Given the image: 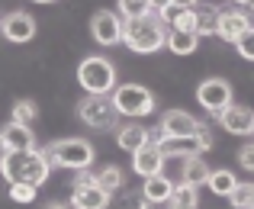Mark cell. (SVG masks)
Segmentation results:
<instances>
[{"instance_id": "1", "label": "cell", "mask_w": 254, "mask_h": 209, "mask_svg": "<svg viewBox=\"0 0 254 209\" xmlns=\"http://www.w3.org/2000/svg\"><path fill=\"white\" fill-rule=\"evenodd\" d=\"M0 171L10 184H29V187H39L45 184L52 164L45 158V151H36V148H26V151H6L0 158Z\"/></svg>"}, {"instance_id": "2", "label": "cell", "mask_w": 254, "mask_h": 209, "mask_svg": "<svg viewBox=\"0 0 254 209\" xmlns=\"http://www.w3.org/2000/svg\"><path fill=\"white\" fill-rule=\"evenodd\" d=\"M123 42L132 52L148 55V52H158L168 42V32H164V23L158 19V13H148V16H138V19H126L123 23Z\"/></svg>"}, {"instance_id": "3", "label": "cell", "mask_w": 254, "mask_h": 209, "mask_svg": "<svg viewBox=\"0 0 254 209\" xmlns=\"http://www.w3.org/2000/svg\"><path fill=\"white\" fill-rule=\"evenodd\" d=\"M45 158H49L52 167L84 171V167L93 164V148H90V141H84V139H62V141H52V145L45 148Z\"/></svg>"}, {"instance_id": "4", "label": "cell", "mask_w": 254, "mask_h": 209, "mask_svg": "<svg viewBox=\"0 0 254 209\" xmlns=\"http://www.w3.org/2000/svg\"><path fill=\"white\" fill-rule=\"evenodd\" d=\"M77 80H81V87L87 93L106 97V93L113 90V84H116V68H113L106 58L90 55V58H84V62L77 65Z\"/></svg>"}, {"instance_id": "5", "label": "cell", "mask_w": 254, "mask_h": 209, "mask_svg": "<svg viewBox=\"0 0 254 209\" xmlns=\"http://www.w3.org/2000/svg\"><path fill=\"white\" fill-rule=\"evenodd\" d=\"M113 106L123 116H148L155 110V97H151V90H145L138 84H126L113 93Z\"/></svg>"}, {"instance_id": "6", "label": "cell", "mask_w": 254, "mask_h": 209, "mask_svg": "<svg viewBox=\"0 0 254 209\" xmlns=\"http://www.w3.org/2000/svg\"><path fill=\"white\" fill-rule=\"evenodd\" d=\"M77 113H81V119L87 126H93V129H113V126H116V116H119L113 100L93 97V93H87L81 103H77Z\"/></svg>"}, {"instance_id": "7", "label": "cell", "mask_w": 254, "mask_h": 209, "mask_svg": "<svg viewBox=\"0 0 254 209\" xmlns=\"http://www.w3.org/2000/svg\"><path fill=\"white\" fill-rule=\"evenodd\" d=\"M196 100H199V106H206L209 113H216V116H219L225 106H232V87L225 84L222 77H209V80L199 84Z\"/></svg>"}, {"instance_id": "8", "label": "cell", "mask_w": 254, "mask_h": 209, "mask_svg": "<svg viewBox=\"0 0 254 209\" xmlns=\"http://www.w3.org/2000/svg\"><path fill=\"white\" fill-rule=\"evenodd\" d=\"M90 32L100 45H116V42H123V19L110 10H97L90 19Z\"/></svg>"}, {"instance_id": "9", "label": "cell", "mask_w": 254, "mask_h": 209, "mask_svg": "<svg viewBox=\"0 0 254 209\" xmlns=\"http://www.w3.org/2000/svg\"><path fill=\"white\" fill-rule=\"evenodd\" d=\"M158 132V129H155ZM151 145L158 148V151L164 154V158H177V154H184V158H199V151H203V145L196 141V136H184V139H164L161 132L158 136H151Z\"/></svg>"}, {"instance_id": "10", "label": "cell", "mask_w": 254, "mask_h": 209, "mask_svg": "<svg viewBox=\"0 0 254 209\" xmlns=\"http://www.w3.org/2000/svg\"><path fill=\"white\" fill-rule=\"evenodd\" d=\"M0 32H3L10 42H29L32 36H36V19L29 16V13H10V16H3V23H0Z\"/></svg>"}, {"instance_id": "11", "label": "cell", "mask_w": 254, "mask_h": 209, "mask_svg": "<svg viewBox=\"0 0 254 209\" xmlns=\"http://www.w3.org/2000/svg\"><path fill=\"white\" fill-rule=\"evenodd\" d=\"M196 119L190 116V113H184V110H168L164 113V119H161V136L164 139H184V136H193L196 132Z\"/></svg>"}, {"instance_id": "12", "label": "cell", "mask_w": 254, "mask_h": 209, "mask_svg": "<svg viewBox=\"0 0 254 209\" xmlns=\"http://www.w3.org/2000/svg\"><path fill=\"white\" fill-rule=\"evenodd\" d=\"M219 119H222V126L232 136H248V132H254V113L248 106H225L219 113Z\"/></svg>"}, {"instance_id": "13", "label": "cell", "mask_w": 254, "mask_h": 209, "mask_svg": "<svg viewBox=\"0 0 254 209\" xmlns=\"http://www.w3.org/2000/svg\"><path fill=\"white\" fill-rule=\"evenodd\" d=\"M251 29L248 16L245 13H219V23H216V36H222L225 42H238L245 32Z\"/></svg>"}, {"instance_id": "14", "label": "cell", "mask_w": 254, "mask_h": 209, "mask_svg": "<svg viewBox=\"0 0 254 209\" xmlns=\"http://www.w3.org/2000/svg\"><path fill=\"white\" fill-rule=\"evenodd\" d=\"M132 167H135V174H142V177H155L164 167V154L158 151L155 145H145L132 154Z\"/></svg>"}, {"instance_id": "15", "label": "cell", "mask_w": 254, "mask_h": 209, "mask_svg": "<svg viewBox=\"0 0 254 209\" xmlns=\"http://www.w3.org/2000/svg\"><path fill=\"white\" fill-rule=\"evenodd\" d=\"M110 206V193L103 187H77L71 193V209H106Z\"/></svg>"}, {"instance_id": "16", "label": "cell", "mask_w": 254, "mask_h": 209, "mask_svg": "<svg viewBox=\"0 0 254 209\" xmlns=\"http://www.w3.org/2000/svg\"><path fill=\"white\" fill-rule=\"evenodd\" d=\"M116 141H119V148L123 151H129V154H135L138 148H145V145H151V132L148 129H142V126H123V129L116 132Z\"/></svg>"}, {"instance_id": "17", "label": "cell", "mask_w": 254, "mask_h": 209, "mask_svg": "<svg viewBox=\"0 0 254 209\" xmlns=\"http://www.w3.org/2000/svg\"><path fill=\"white\" fill-rule=\"evenodd\" d=\"M0 139H3L6 151H26V148H32V132H29V126L10 123L3 132H0Z\"/></svg>"}, {"instance_id": "18", "label": "cell", "mask_w": 254, "mask_h": 209, "mask_svg": "<svg viewBox=\"0 0 254 209\" xmlns=\"http://www.w3.org/2000/svg\"><path fill=\"white\" fill-rule=\"evenodd\" d=\"M174 193V184L164 174H155V177H145V193L142 197L148 200V203H164V200H171Z\"/></svg>"}, {"instance_id": "19", "label": "cell", "mask_w": 254, "mask_h": 209, "mask_svg": "<svg viewBox=\"0 0 254 209\" xmlns=\"http://www.w3.org/2000/svg\"><path fill=\"white\" fill-rule=\"evenodd\" d=\"M196 42H199L196 32H184V29H171L168 32V45H171L174 55H190V52L196 49Z\"/></svg>"}, {"instance_id": "20", "label": "cell", "mask_w": 254, "mask_h": 209, "mask_svg": "<svg viewBox=\"0 0 254 209\" xmlns=\"http://www.w3.org/2000/svg\"><path fill=\"white\" fill-rule=\"evenodd\" d=\"M209 167H206V161L203 158H187V164H184V184H190V187H199V184H209Z\"/></svg>"}, {"instance_id": "21", "label": "cell", "mask_w": 254, "mask_h": 209, "mask_svg": "<svg viewBox=\"0 0 254 209\" xmlns=\"http://www.w3.org/2000/svg\"><path fill=\"white\" fill-rule=\"evenodd\" d=\"M171 209H196L199 206V197H196V187H190V184H180V187H174V193H171Z\"/></svg>"}, {"instance_id": "22", "label": "cell", "mask_w": 254, "mask_h": 209, "mask_svg": "<svg viewBox=\"0 0 254 209\" xmlns=\"http://www.w3.org/2000/svg\"><path fill=\"white\" fill-rule=\"evenodd\" d=\"M235 187H238V180H235V174H232V171H212L209 174V190L219 193V197H232Z\"/></svg>"}, {"instance_id": "23", "label": "cell", "mask_w": 254, "mask_h": 209, "mask_svg": "<svg viewBox=\"0 0 254 209\" xmlns=\"http://www.w3.org/2000/svg\"><path fill=\"white\" fill-rule=\"evenodd\" d=\"M36 103H32V100H16V103H13V119L10 123H16V126H29L32 119H36Z\"/></svg>"}, {"instance_id": "24", "label": "cell", "mask_w": 254, "mask_h": 209, "mask_svg": "<svg viewBox=\"0 0 254 209\" xmlns=\"http://www.w3.org/2000/svg\"><path fill=\"white\" fill-rule=\"evenodd\" d=\"M229 200L235 209H254V184H238Z\"/></svg>"}, {"instance_id": "25", "label": "cell", "mask_w": 254, "mask_h": 209, "mask_svg": "<svg viewBox=\"0 0 254 209\" xmlns=\"http://www.w3.org/2000/svg\"><path fill=\"white\" fill-rule=\"evenodd\" d=\"M123 184V171H119L116 164H110V167H103V171L97 174V187H103L106 193H113L116 187Z\"/></svg>"}, {"instance_id": "26", "label": "cell", "mask_w": 254, "mask_h": 209, "mask_svg": "<svg viewBox=\"0 0 254 209\" xmlns=\"http://www.w3.org/2000/svg\"><path fill=\"white\" fill-rule=\"evenodd\" d=\"M119 13L126 19H138V16H148L151 6H148V0H119Z\"/></svg>"}, {"instance_id": "27", "label": "cell", "mask_w": 254, "mask_h": 209, "mask_svg": "<svg viewBox=\"0 0 254 209\" xmlns=\"http://www.w3.org/2000/svg\"><path fill=\"white\" fill-rule=\"evenodd\" d=\"M216 23H219V16L212 10H196V36H209V32H216Z\"/></svg>"}, {"instance_id": "28", "label": "cell", "mask_w": 254, "mask_h": 209, "mask_svg": "<svg viewBox=\"0 0 254 209\" xmlns=\"http://www.w3.org/2000/svg\"><path fill=\"white\" fill-rule=\"evenodd\" d=\"M36 190L39 187H29V184H10V200L13 203H32Z\"/></svg>"}, {"instance_id": "29", "label": "cell", "mask_w": 254, "mask_h": 209, "mask_svg": "<svg viewBox=\"0 0 254 209\" xmlns=\"http://www.w3.org/2000/svg\"><path fill=\"white\" fill-rule=\"evenodd\" d=\"M235 45H238V52H242V58H248V62H254V26H251L248 32H245L242 39H238Z\"/></svg>"}, {"instance_id": "30", "label": "cell", "mask_w": 254, "mask_h": 209, "mask_svg": "<svg viewBox=\"0 0 254 209\" xmlns=\"http://www.w3.org/2000/svg\"><path fill=\"white\" fill-rule=\"evenodd\" d=\"M77 187H97V174H93L90 167L77 171V177H74V190H77Z\"/></svg>"}, {"instance_id": "31", "label": "cell", "mask_w": 254, "mask_h": 209, "mask_svg": "<svg viewBox=\"0 0 254 209\" xmlns=\"http://www.w3.org/2000/svg\"><path fill=\"white\" fill-rule=\"evenodd\" d=\"M238 161H242L245 171H254V145H245L242 151H238Z\"/></svg>"}, {"instance_id": "32", "label": "cell", "mask_w": 254, "mask_h": 209, "mask_svg": "<svg viewBox=\"0 0 254 209\" xmlns=\"http://www.w3.org/2000/svg\"><path fill=\"white\" fill-rule=\"evenodd\" d=\"M193 136H196V141H199V145H203V151H206V148H212V136H209V126H203V123H199Z\"/></svg>"}, {"instance_id": "33", "label": "cell", "mask_w": 254, "mask_h": 209, "mask_svg": "<svg viewBox=\"0 0 254 209\" xmlns=\"http://www.w3.org/2000/svg\"><path fill=\"white\" fill-rule=\"evenodd\" d=\"M148 6L155 13H161V10H168V6H171V0H148Z\"/></svg>"}, {"instance_id": "34", "label": "cell", "mask_w": 254, "mask_h": 209, "mask_svg": "<svg viewBox=\"0 0 254 209\" xmlns=\"http://www.w3.org/2000/svg\"><path fill=\"white\" fill-rule=\"evenodd\" d=\"M174 6H180V10H193V3H199V0H171Z\"/></svg>"}, {"instance_id": "35", "label": "cell", "mask_w": 254, "mask_h": 209, "mask_svg": "<svg viewBox=\"0 0 254 209\" xmlns=\"http://www.w3.org/2000/svg\"><path fill=\"white\" fill-rule=\"evenodd\" d=\"M3 154H6V145H3V139H0V158H3Z\"/></svg>"}, {"instance_id": "36", "label": "cell", "mask_w": 254, "mask_h": 209, "mask_svg": "<svg viewBox=\"0 0 254 209\" xmlns=\"http://www.w3.org/2000/svg\"><path fill=\"white\" fill-rule=\"evenodd\" d=\"M49 209H68V206H62V203H52Z\"/></svg>"}, {"instance_id": "37", "label": "cell", "mask_w": 254, "mask_h": 209, "mask_svg": "<svg viewBox=\"0 0 254 209\" xmlns=\"http://www.w3.org/2000/svg\"><path fill=\"white\" fill-rule=\"evenodd\" d=\"M32 3H55V0H32Z\"/></svg>"}, {"instance_id": "38", "label": "cell", "mask_w": 254, "mask_h": 209, "mask_svg": "<svg viewBox=\"0 0 254 209\" xmlns=\"http://www.w3.org/2000/svg\"><path fill=\"white\" fill-rule=\"evenodd\" d=\"M242 3H248V6H251V10H254V0H242Z\"/></svg>"}]
</instances>
